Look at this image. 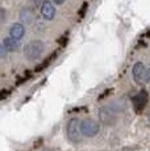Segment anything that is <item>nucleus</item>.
<instances>
[{"mask_svg": "<svg viewBox=\"0 0 150 151\" xmlns=\"http://www.w3.org/2000/svg\"><path fill=\"white\" fill-rule=\"evenodd\" d=\"M44 53V42L34 40L24 46V55L28 60H37Z\"/></svg>", "mask_w": 150, "mask_h": 151, "instance_id": "1", "label": "nucleus"}, {"mask_svg": "<svg viewBox=\"0 0 150 151\" xmlns=\"http://www.w3.org/2000/svg\"><path fill=\"white\" fill-rule=\"evenodd\" d=\"M80 122L82 121L78 120V118H71L67 122L66 126V134L67 138L70 139L73 143H79L82 141V129H80Z\"/></svg>", "mask_w": 150, "mask_h": 151, "instance_id": "2", "label": "nucleus"}, {"mask_svg": "<svg viewBox=\"0 0 150 151\" xmlns=\"http://www.w3.org/2000/svg\"><path fill=\"white\" fill-rule=\"evenodd\" d=\"M132 75H133V79L137 84H145L146 82H149V71L146 70L142 62H137L133 66Z\"/></svg>", "mask_w": 150, "mask_h": 151, "instance_id": "3", "label": "nucleus"}, {"mask_svg": "<svg viewBox=\"0 0 150 151\" xmlns=\"http://www.w3.org/2000/svg\"><path fill=\"white\" fill-rule=\"evenodd\" d=\"M80 129H82V134L84 137H95L100 130V125L96 122L95 120L91 118H86L80 122Z\"/></svg>", "mask_w": 150, "mask_h": 151, "instance_id": "4", "label": "nucleus"}, {"mask_svg": "<svg viewBox=\"0 0 150 151\" xmlns=\"http://www.w3.org/2000/svg\"><path fill=\"white\" fill-rule=\"evenodd\" d=\"M132 101H133V108H134L136 112H137V113L142 112V110L145 109L148 101H149V93H148V91H145V89H141V91H138L137 93L133 96Z\"/></svg>", "mask_w": 150, "mask_h": 151, "instance_id": "5", "label": "nucleus"}, {"mask_svg": "<svg viewBox=\"0 0 150 151\" xmlns=\"http://www.w3.org/2000/svg\"><path fill=\"white\" fill-rule=\"evenodd\" d=\"M99 118L103 124L113 125L117 120V116H116V112L112 108H109V106H103V108L99 109Z\"/></svg>", "mask_w": 150, "mask_h": 151, "instance_id": "6", "label": "nucleus"}, {"mask_svg": "<svg viewBox=\"0 0 150 151\" xmlns=\"http://www.w3.org/2000/svg\"><path fill=\"white\" fill-rule=\"evenodd\" d=\"M41 14L45 20H53L56 16V8H54L53 3L49 0H44L41 4Z\"/></svg>", "mask_w": 150, "mask_h": 151, "instance_id": "7", "label": "nucleus"}, {"mask_svg": "<svg viewBox=\"0 0 150 151\" xmlns=\"http://www.w3.org/2000/svg\"><path fill=\"white\" fill-rule=\"evenodd\" d=\"M20 19H21V21L24 22V24L29 25L36 20V13H34V11L32 9V8L24 7L21 11H20Z\"/></svg>", "mask_w": 150, "mask_h": 151, "instance_id": "8", "label": "nucleus"}, {"mask_svg": "<svg viewBox=\"0 0 150 151\" xmlns=\"http://www.w3.org/2000/svg\"><path fill=\"white\" fill-rule=\"evenodd\" d=\"M24 34H25V27L22 24H20V22H15L9 29V37L17 40V41H20L24 37Z\"/></svg>", "mask_w": 150, "mask_h": 151, "instance_id": "9", "label": "nucleus"}, {"mask_svg": "<svg viewBox=\"0 0 150 151\" xmlns=\"http://www.w3.org/2000/svg\"><path fill=\"white\" fill-rule=\"evenodd\" d=\"M3 45H4L5 50L9 51V53H16V51L20 50V41L12 38V37H5L4 41H3Z\"/></svg>", "mask_w": 150, "mask_h": 151, "instance_id": "10", "label": "nucleus"}, {"mask_svg": "<svg viewBox=\"0 0 150 151\" xmlns=\"http://www.w3.org/2000/svg\"><path fill=\"white\" fill-rule=\"evenodd\" d=\"M54 57H56V54H54V55H51V57L45 58V59L42 60V62L40 63V65L37 66L36 68H34V71H36V72H41V71H44V70H45V68L48 67V66L51 63V60H53V58H54Z\"/></svg>", "mask_w": 150, "mask_h": 151, "instance_id": "11", "label": "nucleus"}, {"mask_svg": "<svg viewBox=\"0 0 150 151\" xmlns=\"http://www.w3.org/2000/svg\"><path fill=\"white\" fill-rule=\"evenodd\" d=\"M87 9H88V4L87 3H83L82 4V8L79 9V20H83L86 16V13H87Z\"/></svg>", "mask_w": 150, "mask_h": 151, "instance_id": "12", "label": "nucleus"}, {"mask_svg": "<svg viewBox=\"0 0 150 151\" xmlns=\"http://www.w3.org/2000/svg\"><path fill=\"white\" fill-rule=\"evenodd\" d=\"M67 42H69V36H67V34H65V36H62V37H61V38L58 40L59 46H62V47H63V46H66V45H67Z\"/></svg>", "mask_w": 150, "mask_h": 151, "instance_id": "13", "label": "nucleus"}, {"mask_svg": "<svg viewBox=\"0 0 150 151\" xmlns=\"http://www.w3.org/2000/svg\"><path fill=\"white\" fill-rule=\"evenodd\" d=\"M5 20H7V11L4 8H0V24H3Z\"/></svg>", "mask_w": 150, "mask_h": 151, "instance_id": "14", "label": "nucleus"}, {"mask_svg": "<svg viewBox=\"0 0 150 151\" xmlns=\"http://www.w3.org/2000/svg\"><path fill=\"white\" fill-rule=\"evenodd\" d=\"M29 78H30V74H29V72H25V74L22 75V76L20 78V79H17V84H21V83H24L25 80H28V79H29Z\"/></svg>", "mask_w": 150, "mask_h": 151, "instance_id": "15", "label": "nucleus"}, {"mask_svg": "<svg viewBox=\"0 0 150 151\" xmlns=\"http://www.w3.org/2000/svg\"><path fill=\"white\" fill-rule=\"evenodd\" d=\"M5 54H7V50H5L4 45H3L1 42H0V58H4Z\"/></svg>", "mask_w": 150, "mask_h": 151, "instance_id": "16", "label": "nucleus"}, {"mask_svg": "<svg viewBox=\"0 0 150 151\" xmlns=\"http://www.w3.org/2000/svg\"><path fill=\"white\" fill-rule=\"evenodd\" d=\"M8 95H9V91H7V89H3V91H0V100H3L4 97H7Z\"/></svg>", "mask_w": 150, "mask_h": 151, "instance_id": "17", "label": "nucleus"}, {"mask_svg": "<svg viewBox=\"0 0 150 151\" xmlns=\"http://www.w3.org/2000/svg\"><path fill=\"white\" fill-rule=\"evenodd\" d=\"M53 1L56 3V4H58V5H59V4H63V3H65L66 0H53Z\"/></svg>", "mask_w": 150, "mask_h": 151, "instance_id": "18", "label": "nucleus"}, {"mask_svg": "<svg viewBox=\"0 0 150 151\" xmlns=\"http://www.w3.org/2000/svg\"><path fill=\"white\" fill-rule=\"evenodd\" d=\"M44 151H54V150H51V149H46V150H44Z\"/></svg>", "mask_w": 150, "mask_h": 151, "instance_id": "19", "label": "nucleus"}, {"mask_svg": "<svg viewBox=\"0 0 150 151\" xmlns=\"http://www.w3.org/2000/svg\"><path fill=\"white\" fill-rule=\"evenodd\" d=\"M149 120H150V116H149Z\"/></svg>", "mask_w": 150, "mask_h": 151, "instance_id": "20", "label": "nucleus"}]
</instances>
